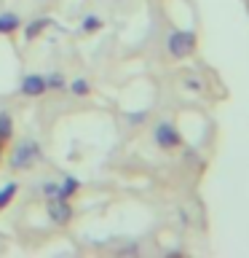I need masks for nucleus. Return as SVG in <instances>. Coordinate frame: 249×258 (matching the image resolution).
I'll return each instance as SVG.
<instances>
[{"label": "nucleus", "mask_w": 249, "mask_h": 258, "mask_svg": "<svg viewBox=\"0 0 249 258\" xmlns=\"http://www.w3.org/2000/svg\"><path fill=\"white\" fill-rule=\"evenodd\" d=\"M40 159H43L40 143L35 137H24V140H19L11 151V169H32Z\"/></svg>", "instance_id": "f257e3e1"}, {"label": "nucleus", "mask_w": 249, "mask_h": 258, "mask_svg": "<svg viewBox=\"0 0 249 258\" xmlns=\"http://www.w3.org/2000/svg\"><path fill=\"white\" fill-rule=\"evenodd\" d=\"M196 43H198V38L193 30H174V32H169V38H166V51L172 54L174 59H188V56L196 51Z\"/></svg>", "instance_id": "f03ea898"}, {"label": "nucleus", "mask_w": 249, "mask_h": 258, "mask_svg": "<svg viewBox=\"0 0 249 258\" xmlns=\"http://www.w3.org/2000/svg\"><path fill=\"white\" fill-rule=\"evenodd\" d=\"M153 140H156V145L161 151H174L182 145V135L174 124L161 121V124H156V129H153Z\"/></svg>", "instance_id": "7ed1b4c3"}, {"label": "nucleus", "mask_w": 249, "mask_h": 258, "mask_svg": "<svg viewBox=\"0 0 249 258\" xmlns=\"http://www.w3.org/2000/svg\"><path fill=\"white\" fill-rule=\"evenodd\" d=\"M46 215L54 226H67L72 218H75V210H72L70 199H48L46 202Z\"/></svg>", "instance_id": "20e7f679"}, {"label": "nucleus", "mask_w": 249, "mask_h": 258, "mask_svg": "<svg viewBox=\"0 0 249 258\" xmlns=\"http://www.w3.org/2000/svg\"><path fill=\"white\" fill-rule=\"evenodd\" d=\"M48 92L46 89V76H40V73H30V76H24L22 78V84H19V94L22 97H43Z\"/></svg>", "instance_id": "39448f33"}, {"label": "nucleus", "mask_w": 249, "mask_h": 258, "mask_svg": "<svg viewBox=\"0 0 249 258\" xmlns=\"http://www.w3.org/2000/svg\"><path fill=\"white\" fill-rule=\"evenodd\" d=\"M22 16L19 14H14V11H6V14H0V35H14V32H19L22 30Z\"/></svg>", "instance_id": "423d86ee"}, {"label": "nucleus", "mask_w": 249, "mask_h": 258, "mask_svg": "<svg viewBox=\"0 0 249 258\" xmlns=\"http://www.w3.org/2000/svg\"><path fill=\"white\" fill-rule=\"evenodd\" d=\"M51 22H54L51 16H38V19H32V22H24V24H22L24 38H27V40H35V38H38L40 32H43V30H46Z\"/></svg>", "instance_id": "0eeeda50"}, {"label": "nucleus", "mask_w": 249, "mask_h": 258, "mask_svg": "<svg viewBox=\"0 0 249 258\" xmlns=\"http://www.w3.org/2000/svg\"><path fill=\"white\" fill-rule=\"evenodd\" d=\"M104 27V19L99 14H86L83 22H80V32H86V35H94V32H99Z\"/></svg>", "instance_id": "6e6552de"}, {"label": "nucleus", "mask_w": 249, "mask_h": 258, "mask_svg": "<svg viewBox=\"0 0 249 258\" xmlns=\"http://www.w3.org/2000/svg\"><path fill=\"white\" fill-rule=\"evenodd\" d=\"M59 188H62V199H72L80 191V180L75 175H64L62 183H59Z\"/></svg>", "instance_id": "1a4fd4ad"}, {"label": "nucleus", "mask_w": 249, "mask_h": 258, "mask_svg": "<svg viewBox=\"0 0 249 258\" xmlns=\"http://www.w3.org/2000/svg\"><path fill=\"white\" fill-rule=\"evenodd\" d=\"M14 137V116L8 110H0V143H8Z\"/></svg>", "instance_id": "9d476101"}, {"label": "nucleus", "mask_w": 249, "mask_h": 258, "mask_svg": "<svg viewBox=\"0 0 249 258\" xmlns=\"http://www.w3.org/2000/svg\"><path fill=\"white\" fill-rule=\"evenodd\" d=\"M46 89L48 92H64L67 89V78H64V73H48L46 76Z\"/></svg>", "instance_id": "9b49d317"}, {"label": "nucleus", "mask_w": 249, "mask_h": 258, "mask_svg": "<svg viewBox=\"0 0 249 258\" xmlns=\"http://www.w3.org/2000/svg\"><path fill=\"white\" fill-rule=\"evenodd\" d=\"M16 194H19V183H6L3 188H0V210H6L11 205L16 199Z\"/></svg>", "instance_id": "f8f14e48"}, {"label": "nucleus", "mask_w": 249, "mask_h": 258, "mask_svg": "<svg viewBox=\"0 0 249 258\" xmlns=\"http://www.w3.org/2000/svg\"><path fill=\"white\" fill-rule=\"evenodd\" d=\"M67 92L75 94V97H88V94H91V84H88L86 78H75V81H70V84H67Z\"/></svg>", "instance_id": "ddd939ff"}, {"label": "nucleus", "mask_w": 249, "mask_h": 258, "mask_svg": "<svg viewBox=\"0 0 249 258\" xmlns=\"http://www.w3.org/2000/svg\"><path fill=\"white\" fill-rule=\"evenodd\" d=\"M40 191H43L46 199H62V188H59V183H54V180H46L40 185Z\"/></svg>", "instance_id": "4468645a"}, {"label": "nucleus", "mask_w": 249, "mask_h": 258, "mask_svg": "<svg viewBox=\"0 0 249 258\" xmlns=\"http://www.w3.org/2000/svg\"><path fill=\"white\" fill-rule=\"evenodd\" d=\"M148 118V110H140V113H126V121L129 124H145Z\"/></svg>", "instance_id": "2eb2a0df"}, {"label": "nucleus", "mask_w": 249, "mask_h": 258, "mask_svg": "<svg viewBox=\"0 0 249 258\" xmlns=\"http://www.w3.org/2000/svg\"><path fill=\"white\" fill-rule=\"evenodd\" d=\"M0 145H3V143H0ZM0 153H3V148H0Z\"/></svg>", "instance_id": "dca6fc26"}]
</instances>
